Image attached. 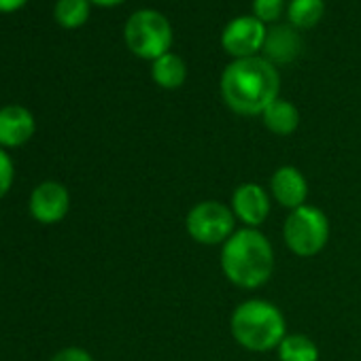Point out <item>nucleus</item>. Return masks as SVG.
<instances>
[{"instance_id":"9d476101","label":"nucleus","mask_w":361,"mask_h":361,"mask_svg":"<svg viewBox=\"0 0 361 361\" xmlns=\"http://www.w3.org/2000/svg\"><path fill=\"white\" fill-rule=\"evenodd\" d=\"M270 196L289 211H295L306 204L308 180L295 166H281L270 178Z\"/></svg>"},{"instance_id":"a211bd4d","label":"nucleus","mask_w":361,"mask_h":361,"mask_svg":"<svg viewBox=\"0 0 361 361\" xmlns=\"http://www.w3.org/2000/svg\"><path fill=\"white\" fill-rule=\"evenodd\" d=\"M285 9V0H253V16L262 22H276Z\"/></svg>"},{"instance_id":"0eeeda50","label":"nucleus","mask_w":361,"mask_h":361,"mask_svg":"<svg viewBox=\"0 0 361 361\" xmlns=\"http://www.w3.org/2000/svg\"><path fill=\"white\" fill-rule=\"evenodd\" d=\"M266 32H268L266 26L255 16H243V18L232 20L224 28L221 45L236 60H240V58H253L264 47Z\"/></svg>"},{"instance_id":"f257e3e1","label":"nucleus","mask_w":361,"mask_h":361,"mask_svg":"<svg viewBox=\"0 0 361 361\" xmlns=\"http://www.w3.org/2000/svg\"><path fill=\"white\" fill-rule=\"evenodd\" d=\"M281 90L279 71L266 58H240L226 66L221 75L224 102L238 115H262Z\"/></svg>"},{"instance_id":"2eb2a0df","label":"nucleus","mask_w":361,"mask_h":361,"mask_svg":"<svg viewBox=\"0 0 361 361\" xmlns=\"http://www.w3.org/2000/svg\"><path fill=\"white\" fill-rule=\"evenodd\" d=\"M276 353L281 361H319V346L304 334H287Z\"/></svg>"},{"instance_id":"f03ea898","label":"nucleus","mask_w":361,"mask_h":361,"mask_svg":"<svg viewBox=\"0 0 361 361\" xmlns=\"http://www.w3.org/2000/svg\"><path fill=\"white\" fill-rule=\"evenodd\" d=\"M221 270L236 287L257 289L266 285L274 272V249L259 230H236L224 243Z\"/></svg>"},{"instance_id":"6ab92c4d","label":"nucleus","mask_w":361,"mask_h":361,"mask_svg":"<svg viewBox=\"0 0 361 361\" xmlns=\"http://www.w3.org/2000/svg\"><path fill=\"white\" fill-rule=\"evenodd\" d=\"M13 183V161L11 157L0 149V198L7 196Z\"/></svg>"},{"instance_id":"423d86ee","label":"nucleus","mask_w":361,"mask_h":361,"mask_svg":"<svg viewBox=\"0 0 361 361\" xmlns=\"http://www.w3.org/2000/svg\"><path fill=\"white\" fill-rule=\"evenodd\" d=\"M236 217L230 207L217 200H204L192 207L185 219L188 234L198 245H224L236 230Z\"/></svg>"},{"instance_id":"7ed1b4c3","label":"nucleus","mask_w":361,"mask_h":361,"mask_svg":"<svg viewBox=\"0 0 361 361\" xmlns=\"http://www.w3.org/2000/svg\"><path fill=\"white\" fill-rule=\"evenodd\" d=\"M234 340L253 353H268L279 348L287 336L285 317L268 300H247L238 304L230 319Z\"/></svg>"},{"instance_id":"ddd939ff","label":"nucleus","mask_w":361,"mask_h":361,"mask_svg":"<svg viewBox=\"0 0 361 361\" xmlns=\"http://www.w3.org/2000/svg\"><path fill=\"white\" fill-rule=\"evenodd\" d=\"M264 126L279 136H289L298 130L300 126V113L295 109V104H291L289 100L276 98L264 113Z\"/></svg>"},{"instance_id":"4468645a","label":"nucleus","mask_w":361,"mask_h":361,"mask_svg":"<svg viewBox=\"0 0 361 361\" xmlns=\"http://www.w3.org/2000/svg\"><path fill=\"white\" fill-rule=\"evenodd\" d=\"M151 77H153V81L159 87H164V90H176V87L183 85L185 79H188V66H185L183 58L168 51L161 58L153 60Z\"/></svg>"},{"instance_id":"4be33fe9","label":"nucleus","mask_w":361,"mask_h":361,"mask_svg":"<svg viewBox=\"0 0 361 361\" xmlns=\"http://www.w3.org/2000/svg\"><path fill=\"white\" fill-rule=\"evenodd\" d=\"M92 3L100 5V7H113V5H119L123 0H92Z\"/></svg>"},{"instance_id":"dca6fc26","label":"nucleus","mask_w":361,"mask_h":361,"mask_svg":"<svg viewBox=\"0 0 361 361\" xmlns=\"http://www.w3.org/2000/svg\"><path fill=\"white\" fill-rule=\"evenodd\" d=\"M325 11L323 0H291L287 7V16L293 28L300 30H310L314 28Z\"/></svg>"},{"instance_id":"9b49d317","label":"nucleus","mask_w":361,"mask_h":361,"mask_svg":"<svg viewBox=\"0 0 361 361\" xmlns=\"http://www.w3.org/2000/svg\"><path fill=\"white\" fill-rule=\"evenodd\" d=\"M35 134V117L28 109L11 104L0 109V145L22 147Z\"/></svg>"},{"instance_id":"20e7f679","label":"nucleus","mask_w":361,"mask_h":361,"mask_svg":"<svg viewBox=\"0 0 361 361\" xmlns=\"http://www.w3.org/2000/svg\"><path fill=\"white\" fill-rule=\"evenodd\" d=\"M283 238L298 257H312L321 253L329 240V219L321 209L304 204L289 211L283 226Z\"/></svg>"},{"instance_id":"6e6552de","label":"nucleus","mask_w":361,"mask_h":361,"mask_svg":"<svg viewBox=\"0 0 361 361\" xmlns=\"http://www.w3.org/2000/svg\"><path fill=\"white\" fill-rule=\"evenodd\" d=\"M272 196L257 183H243L232 194V213L245 228H259L270 215Z\"/></svg>"},{"instance_id":"f3484780","label":"nucleus","mask_w":361,"mask_h":361,"mask_svg":"<svg viewBox=\"0 0 361 361\" xmlns=\"http://www.w3.org/2000/svg\"><path fill=\"white\" fill-rule=\"evenodd\" d=\"M90 18V3L87 0H58L56 5V20L62 28H79Z\"/></svg>"},{"instance_id":"f8f14e48","label":"nucleus","mask_w":361,"mask_h":361,"mask_svg":"<svg viewBox=\"0 0 361 361\" xmlns=\"http://www.w3.org/2000/svg\"><path fill=\"white\" fill-rule=\"evenodd\" d=\"M262 51H264V58L274 66L289 64L300 56L302 39H300L298 30L291 26H272L266 32Z\"/></svg>"},{"instance_id":"39448f33","label":"nucleus","mask_w":361,"mask_h":361,"mask_svg":"<svg viewBox=\"0 0 361 361\" xmlns=\"http://www.w3.org/2000/svg\"><path fill=\"white\" fill-rule=\"evenodd\" d=\"M123 37L132 54L145 60H157L172 45V26L161 13L142 9L128 20Z\"/></svg>"},{"instance_id":"1a4fd4ad","label":"nucleus","mask_w":361,"mask_h":361,"mask_svg":"<svg viewBox=\"0 0 361 361\" xmlns=\"http://www.w3.org/2000/svg\"><path fill=\"white\" fill-rule=\"evenodd\" d=\"M71 209V196L64 185L56 180H45L30 196V213L39 224L51 226L66 217Z\"/></svg>"},{"instance_id":"aec40b11","label":"nucleus","mask_w":361,"mask_h":361,"mask_svg":"<svg viewBox=\"0 0 361 361\" xmlns=\"http://www.w3.org/2000/svg\"><path fill=\"white\" fill-rule=\"evenodd\" d=\"M51 361H94V359H92V355L87 350L71 346V348H64V350L56 353L51 357Z\"/></svg>"},{"instance_id":"412c9836","label":"nucleus","mask_w":361,"mask_h":361,"mask_svg":"<svg viewBox=\"0 0 361 361\" xmlns=\"http://www.w3.org/2000/svg\"><path fill=\"white\" fill-rule=\"evenodd\" d=\"M28 0H0V13H9V11H18L22 5H26Z\"/></svg>"}]
</instances>
